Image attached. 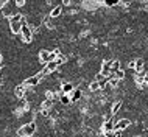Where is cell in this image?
I'll return each mask as SVG.
<instances>
[{"label":"cell","instance_id":"1","mask_svg":"<svg viewBox=\"0 0 148 137\" xmlns=\"http://www.w3.org/2000/svg\"><path fill=\"white\" fill-rule=\"evenodd\" d=\"M58 55H59V50H55V51H51V50H41V51H39V59H41V62L47 64L50 61H55Z\"/></svg>","mask_w":148,"mask_h":137},{"label":"cell","instance_id":"2","mask_svg":"<svg viewBox=\"0 0 148 137\" xmlns=\"http://www.w3.org/2000/svg\"><path fill=\"white\" fill-rule=\"evenodd\" d=\"M36 132V123L34 122H30L27 125H23L21 129L17 131V136L19 137H31Z\"/></svg>","mask_w":148,"mask_h":137},{"label":"cell","instance_id":"3","mask_svg":"<svg viewBox=\"0 0 148 137\" xmlns=\"http://www.w3.org/2000/svg\"><path fill=\"white\" fill-rule=\"evenodd\" d=\"M21 38L23 42H31L33 41V28H31L30 25H27V23H23L22 28H21Z\"/></svg>","mask_w":148,"mask_h":137},{"label":"cell","instance_id":"4","mask_svg":"<svg viewBox=\"0 0 148 137\" xmlns=\"http://www.w3.org/2000/svg\"><path fill=\"white\" fill-rule=\"evenodd\" d=\"M23 23H25V21H10L11 31H13L14 34H19V33H21V28H22Z\"/></svg>","mask_w":148,"mask_h":137},{"label":"cell","instance_id":"5","mask_svg":"<svg viewBox=\"0 0 148 137\" xmlns=\"http://www.w3.org/2000/svg\"><path fill=\"white\" fill-rule=\"evenodd\" d=\"M39 81H41V79H39L36 75H31V76H28V78L23 81V86H25V87H34V86H38V84H39Z\"/></svg>","mask_w":148,"mask_h":137},{"label":"cell","instance_id":"6","mask_svg":"<svg viewBox=\"0 0 148 137\" xmlns=\"http://www.w3.org/2000/svg\"><path fill=\"white\" fill-rule=\"evenodd\" d=\"M130 125H131L130 120L122 119V120H119V122H117V125H114V131H123V129H126Z\"/></svg>","mask_w":148,"mask_h":137},{"label":"cell","instance_id":"7","mask_svg":"<svg viewBox=\"0 0 148 137\" xmlns=\"http://www.w3.org/2000/svg\"><path fill=\"white\" fill-rule=\"evenodd\" d=\"M14 95L17 97V98H23V97L27 95V87L23 86V84L17 86V87H16V90H14Z\"/></svg>","mask_w":148,"mask_h":137},{"label":"cell","instance_id":"8","mask_svg":"<svg viewBox=\"0 0 148 137\" xmlns=\"http://www.w3.org/2000/svg\"><path fill=\"white\" fill-rule=\"evenodd\" d=\"M58 67H59V64L56 62V59H55V61H50V62L45 64V72L47 73H51V72H55Z\"/></svg>","mask_w":148,"mask_h":137},{"label":"cell","instance_id":"9","mask_svg":"<svg viewBox=\"0 0 148 137\" xmlns=\"http://www.w3.org/2000/svg\"><path fill=\"white\" fill-rule=\"evenodd\" d=\"M61 14H62V5H58V6H55L53 10L50 11V17H51V19H55V17H59Z\"/></svg>","mask_w":148,"mask_h":137},{"label":"cell","instance_id":"10","mask_svg":"<svg viewBox=\"0 0 148 137\" xmlns=\"http://www.w3.org/2000/svg\"><path fill=\"white\" fill-rule=\"evenodd\" d=\"M81 95H83V92H81V89H77V90H72L70 92V101H78L79 98H81Z\"/></svg>","mask_w":148,"mask_h":137},{"label":"cell","instance_id":"11","mask_svg":"<svg viewBox=\"0 0 148 137\" xmlns=\"http://www.w3.org/2000/svg\"><path fill=\"white\" fill-rule=\"evenodd\" d=\"M61 89H62V94H70V92L73 90V84L72 83H64Z\"/></svg>","mask_w":148,"mask_h":137},{"label":"cell","instance_id":"12","mask_svg":"<svg viewBox=\"0 0 148 137\" xmlns=\"http://www.w3.org/2000/svg\"><path fill=\"white\" fill-rule=\"evenodd\" d=\"M137 72H143V59H137L134 61V66H133Z\"/></svg>","mask_w":148,"mask_h":137},{"label":"cell","instance_id":"13","mask_svg":"<svg viewBox=\"0 0 148 137\" xmlns=\"http://www.w3.org/2000/svg\"><path fill=\"white\" fill-rule=\"evenodd\" d=\"M98 89H101V87H100V84H98L97 79H95L94 83H90V84H89V90H90V92H97Z\"/></svg>","mask_w":148,"mask_h":137},{"label":"cell","instance_id":"14","mask_svg":"<svg viewBox=\"0 0 148 137\" xmlns=\"http://www.w3.org/2000/svg\"><path fill=\"white\" fill-rule=\"evenodd\" d=\"M59 101H61L62 104H69L70 103V97L67 94H61V97H59Z\"/></svg>","mask_w":148,"mask_h":137},{"label":"cell","instance_id":"15","mask_svg":"<svg viewBox=\"0 0 148 137\" xmlns=\"http://www.w3.org/2000/svg\"><path fill=\"white\" fill-rule=\"evenodd\" d=\"M103 128H105V131H106V132H109V131H114V123L111 122V120H108V122L105 123V126H103Z\"/></svg>","mask_w":148,"mask_h":137},{"label":"cell","instance_id":"16","mask_svg":"<svg viewBox=\"0 0 148 137\" xmlns=\"http://www.w3.org/2000/svg\"><path fill=\"white\" fill-rule=\"evenodd\" d=\"M106 6H117L120 3V0H103Z\"/></svg>","mask_w":148,"mask_h":137},{"label":"cell","instance_id":"17","mask_svg":"<svg viewBox=\"0 0 148 137\" xmlns=\"http://www.w3.org/2000/svg\"><path fill=\"white\" fill-rule=\"evenodd\" d=\"M120 108H122V101H117V103H115L114 106H112V112H111V114H112V115H115V114L119 112V109H120Z\"/></svg>","mask_w":148,"mask_h":137},{"label":"cell","instance_id":"18","mask_svg":"<svg viewBox=\"0 0 148 137\" xmlns=\"http://www.w3.org/2000/svg\"><path fill=\"white\" fill-rule=\"evenodd\" d=\"M111 68H112V73H115V72L120 68V62H119V61H112V64H111Z\"/></svg>","mask_w":148,"mask_h":137},{"label":"cell","instance_id":"19","mask_svg":"<svg viewBox=\"0 0 148 137\" xmlns=\"http://www.w3.org/2000/svg\"><path fill=\"white\" fill-rule=\"evenodd\" d=\"M112 76H114V78H117V79H123V76H125V75H123V72H122V70H120V68H119V70L115 72V73H114Z\"/></svg>","mask_w":148,"mask_h":137},{"label":"cell","instance_id":"20","mask_svg":"<svg viewBox=\"0 0 148 137\" xmlns=\"http://www.w3.org/2000/svg\"><path fill=\"white\" fill-rule=\"evenodd\" d=\"M14 3H16V6H23L27 3V0H14Z\"/></svg>","mask_w":148,"mask_h":137},{"label":"cell","instance_id":"21","mask_svg":"<svg viewBox=\"0 0 148 137\" xmlns=\"http://www.w3.org/2000/svg\"><path fill=\"white\" fill-rule=\"evenodd\" d=\"M61 3H62L64 6H69L70 3H72V0H61Z\"/></svg>","mask_w":148,"mask_h":137},{"label":"cell","instance_id":"22","mask_svg":"<svg viewBox=\"0 0 148 137\" xmlns=\"http://www.w3.org/2000/svg\"><path fill=\"white\" fill-rule=\"evenodd\" d=\"M143 83L148 84V73H145V76H143Z\"/></svg>","mask_w":148,"mask_h":137},{"label":"cell","instance_id":"23","mask_svg":"<svg viewBox=\"0 0 148 137\" xmlns=\"http://www.w3.org/2000/svg\"><path fill=\"white\" fill-rule=\"evenodd\" d=\"M0 62H2V55H0Z\"/></svg>","mask_w":148,"mask_h":137},{"label":"cell","instance_id":"24","mask_svg":"<svg viewBox=\"0 0 148 137\" xmlns=\"http://www.w3.org/2000/svg\"><path fill=\"white\" fill-rule=\"evenodd\" d=\"M0 70H2V62H0Z\"/></svg>","mask_w":148,"mask_h":137},{"label":"cell","instance_id":"25","mask_svg":"<svg viewBox=\"0 0 148 137\" xmlns=\"http://www.w3.org/2000/svg\"><path fill=\"white\" fill-rule=\"evenodd\" d=\"M0 11H2V8H0Z\"/></svg>","mask_w":148,"mask_h":137}]
</instances>
